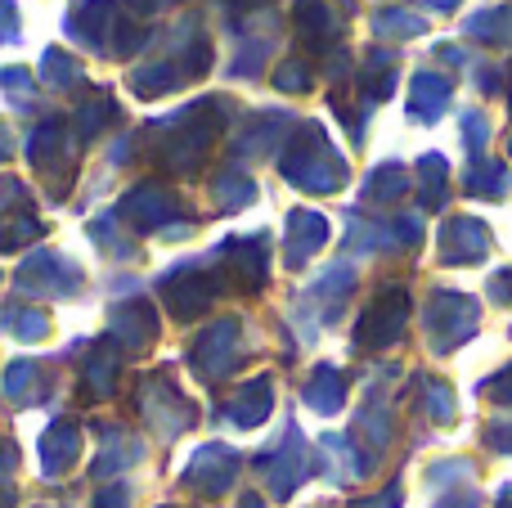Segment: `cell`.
<instances>
[{
	"label": "cell",
	"instance_id": "obj_1",
	"mask_svg": "<svg viewBox=\"0 0 512 508\" xmlns=\"http://www.w3.org/2000/svg\"><path fill=\"white\" fill-rule=\"evenodd\" d=\"M504 508H512V491H508V495H504Z\"/></svg>",
	"mask_w": 512,
	"mask_h": 508
}]
</instances>
